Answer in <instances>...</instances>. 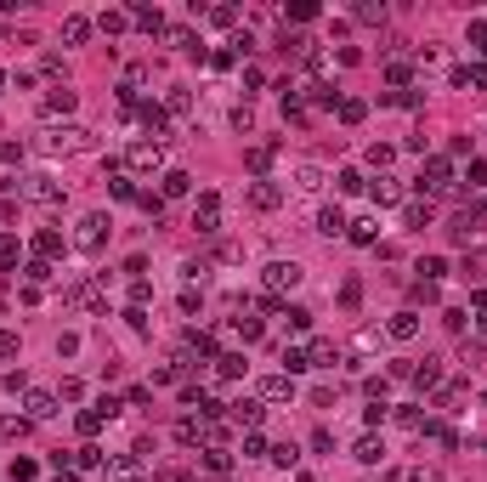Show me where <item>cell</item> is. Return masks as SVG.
I'll use <instances>...</instances> for the list:
<instances>
[{"mask_svg": "<svg viewBox=\"0 0 487 482\" xmlns=\"http://www.w3.org/2000/svg\"><path fill=\"white\" fill-rule=\"evenodd\" d=\"M357 17H363V23H385V6H374V0H369V6H357Z\"/></svg>", "mask_w": 487, "mask_h": 482, "instance_id": "cell-46", "label": "cell"}, {"mask_svg": "<svg viewBox=\"0 0 487 482\" xmlns=\"http://www.w3.org/2000/svg\"><path fill=\"white\" fill-rule=\"evenodd\" d=\"M23 431H29V420H17V414L0 420V437H23Z\"/></svg>", "mask_w": 487, "mask_h": 482, "instance_id": "cell-39", "label": "cell"}, {"mask_svg": "<svg viewBox=\"0 0 487 482\" xmlns=\"http://www.w3.org/2000/svg\"><path fill=\"white\" fill-rule=\"evenodd\" d=\"M187 188H193V176H187V170H164V176H159V193H164V199H182Z\"/></svg>", "mask_w": 487, "mask_h": 482, "instance_id": "cell-17", "label": "cell"}, {"mask_svg": "<svg viewBox=\"0 0 487 482\" xmlns=\"http://www.w3.org/2000/svg\"><path fill=\"white\" fill-rule=\"evenodd\" d=\"M193 233H199V239H215V233H221V199H215V193H204V199L193 204Z\"/></svg>", "mask_w": 487, "mask_h": 482, "instance_id": "cell-5", "label": "cell"}, {"mask_svg": "<svg viewBox=\"0 0 487 482\" xmlns=\"http://www.w3.org/2000/svg\"><path fill=\"white\" fill-rule=\"evenodd\" d=\"M369 199H374V204H396V199H403V182H396V176H380V182H369Z\"/></svg>", "mask_w": 487, "mask_h": 482, "instance_id": "cell-16", "label": "cell"}, {"mask_svg": "<svg viewBox=\"0 0 487 482\" xmlns=\"http://www.w3.org/2000/svg\"><path fill=\"white\" fill-rule=\"evenodd\" d=\"M12 482H34V465L29 460H12Z\"/></svg>", "mask_w": 487, "mask_h": 482, "instance_id": "cell-48", "label": "cell"}, {"mask_svg": "<svg viewBox=\"0 0 487 482\" xmlns=\"http://www.w3.org/2000/svg\"><path fill=\"white\" fill-rule=\"evenodd\" d=\"M448 182H454V170H448V159H431V165L419 170V188H425V193H448Z\"/></svg>", "mask_w": 487, "mask_h": 482, "instance_id": "cell-9", "label": "cell"}, {"mask_svg": "<svg viewBox=\"0 0 487 482\" xmlns=\"http://www.w3.org/2000/svg\"><path fill=\"white\" fill-rule=\"evenodd\" d=\"M300 278H306L300 261H267V273H261V289H267V295H284V289H295Z\"/></svg>", "mask_w": 487, "mask_h": 482, "instance_id": "cell-3", "label": "cell"}, {"mask_svg": "<svg viewBox=\"0 0 487 482\" xmlns=\"http://www.w3.org/2000/svg\"><path fill=\"white\" fill-rule=\"evenodd\" d=\"M414 380H419V391H431V386L442 380V369H436V358H425V369H414Z\"/></svg>", "mask_w": 487, "mask_h": 482, "instance_id": "cell-33", "label": "cell"}, {"mask_svg": "<svg viewBox=\"0 0 487 482\" xmlns=\"http://www.w3.org/2000/svg\"><path fill=\"white\" fill-rule=\"evenodd\" d=\"M17 188H23L29 204H57L63 199V182L52 176V170H29V176H17Z\"/></svg>", "mask_w": 487, "mask_h": 482, "instance_id": "cell-2", "label": "cell"}, {"mask_svg": "<svg viewBox=\"0 0 487 482\" xmlns=\"http://www.w3.org/2000/svg\"><path fill=\"white\" fill-rule=\"evenodd\" d=\"M0 358H17V335L12 329H0Z\"/></svg>", "mask_w": 487, "mask_h": 482, "instance_id": "cell-47", "label": "cell"}, {"mask_svg": "<svg viewBox=\"0 0 487 482\" xmlns=\"http://www.w3.org/2000/svg\"><path fill=\"white\" fill-rule=\"evenodd\" d=\"M176 437L193 449V443H210V425H204V420H182V425H176Z\"/></svg>", "mask_w": 487, "mask_h": 482, "instance_id": "cell-24", "label": "cell"}, {"mask_svg": "<svg viewBox=\"0 0 487 482\" xmlns=\"http://www.w3.org/2000/svg\"><path fill=\"white\" fill-rule=\"evenodd\" d=\"M130 17H137V29H148V34H159V29H164V12H159V6H137Z\"/></svg>", "mask_w": 487, "mask_h": 482, "instance_id": "cell-27", "label": "cell"}, {"mask_svg": "<svg viewBox=\"0 0 487 482\" xmlns=\"http://www.w3.org/2000/svg\"><path fill=\"white\" fill-rule=\"evenodd\" d=\"M306 358H312V369H329L340 352H334V340H312V352H306Z\"/></svg>", "mask_w": 487, "mask_h": 482, "instance_id": "cell-28", "label": "cell"}, {"mask_svg": "<svg viewBox=\"0 0 487 482\" xmlns=\"http://www.w3.org/2000/svg\"><path fill=\"white\" fill-rule=\"evenodd\" d=\"M272 165V148H249V170H267Z\"/></svg>", "mask_w": 487, "mask_h": 482, "instance_id": "cell-42", "label": "cell"}, {"mask_svg": "<svg viewBox=\"0 0 487 482\" xmlns=\"http://www.w3.org/2000/svg\"><path fill=\"white\" fill-rule=\"evenodd\" d=\"M0 386H12V380H0Z\"/></svg>", "mask_w": 487, "mask_h": 482, "instance_id": "cell-52", "label": "cell"}, {"mask_svg": "<svg viewBox=\"0 0 487 482\" xmlns=\"http://www.w3.org/2000/svg\"><path fill=\"white\" fill-rule=\"evenodd\" d=\"M34 148L40 153H85V148H91V130H85V125H74V119H46V125H40L34 130Z\"/></svg>", "mask_w": 487, "mask_h": 482, "instance_id": "cell-1", "label": "cell"}, {"mask_svg": "<svg viewBox=\"0 0 487 482\" xmlns=\"http://www.w3.org/2000/svg\"><path fill=\"white\" fill-rule=\"evenodd\" d=\"M419 273H425V284H436L442 273H448V261H442V255H425V261H419Z\"/></svg>", "mask_w": 487, "mask_h": 482, "instance_id": "cell-34", "label": "cell"}, {"mask_svg": "<svg viewBox=\"0 0 487 482\" xmlns=\"http://www.w3.org/2000/svg\"><path fill=\"white\" fill-rule=\"evenodd\" d=\"M261 414H267V409H261L255 398H238V403H233V420H238V425H261Z\"/></svg>", "mask_w": 487, "mask_h": 482, "instance_id": "cell-23", "label": "cell"}, {"mask_svg": "<svg viewBox=\"0 0 487 482\" xmlns=\"http://www.w3.org/2000/svg\"><path fill=\"white\" fill-rule=\"evenodd\" d=\"M476 329H481V335H487V312H481V318H476Z\"/></svg>", "mask_w": 487, "mask_h": 482, "instance_id": "cell-50", "label": "cell"}, {"mask_svg": "<svg viewBox=\"0 0 487 482\" xmlns=\"http://www.w3.org/2000/svg\"><path fill=\"white\" fill-rule=\"evenodd\" d=\"M215 375H227V380H238V375H244V358H238V352H221V358H215Z\"/></svg>", "mask_w": 487, "mask_h": 482, "instance_id": "cell-31", "label": "cell"}, {"mask_svg": "<svg viewBox=\"0 0 487 482\" xmlns=\"http://www.w3.org/2000/svg\"><path fill=\"white\" fill-rule=\"evenodd\" d=\"M346 227H351V222H346L340 204H323V210H318V233H323V239H340Z\"/></svg>", "mask_w": 487, "mask_h": 482, "instance_id": "cell-11", "label": "cell"}, {"mask_svg": "<svg viewBox=\"0 0 487 482\" xmlns=\"http://www.w3.org/2000/svg\"><path fill=\"white\" fill-rule=\"evenodd\" d=\"M351 454H357L363 465H380V454H385V443H380V437H357V449H351Z\"/></svg>", "mask_w": 487, "mask_h": 482, "instance_id": "cell-25", "label": "cell"}, {"mask_svg": "<svg viewBox=\"0 0 487 482\" xmlns=\"http://www.w3.org/2000/svg\"><path fill=\"white\" fill-rule=\"evenodd\" d=\"M74 465H102V449H91V443H85V449L74 454Z\"/></svg>", "mask_w": 487, "mask_h": 482, "instance_id": "cell-44", "label": "cell"}, {"mask_svg": "<svg viewBox=\"0 0 487 482\" xmlns=\"http://www.w3.org/2000/svg\"><path fill=\"white\" fill-rule=\"evenodd\" d=\"M272 460H278V465H284V471H289V465H295V460H300V454H295V443H278V449H272Z\"/></svg>", "mask_w": 487, "mask_h": 482, "instance_id": "cell-40", "label": "cell"}, {"mask_svg": "<svg viewBox=\"0 0 487 482\" xmlns=\"http://www.w3.org/2000/svg\"><path fill=\"white\" fill-rule=\"evenodd\" d=\"M23 409H29V420H52V414H57V398H52V391H40V386H34L29 398H23Z\"/></svg>", "mask_w": 487, "mask_h": 482, "instance_id": "cell-13", "label": "cell"}, {"mask_svg": "<svg viewBox=\"0 0 487 482\" xmlns=\"http://www.w3.org/2000/svg\"><path fill=\"white\" fill-rule=\"evenodd\" d=\"M12 261H17V239L0 233V267H12Z\"/></svg>", "mask_w": 487, "mask_h": 482, "instance_id": "cell-37", "label": "cell"}, {"mask_svg": "<svg viewBox=\"0 0 487 482\" xmlns=\"http://www.w3.org/2000/svg\"><path fill=\"white\" fill-rule=\"evenodd\" d=\"M17 142H0V188H12V170H17Z\"/></svg>", "mask_w": 487, "mask_h": 482, "instance_id": "cell-22", "label": "cell"}, {"mask_svg": "<svg viewBox=\"0 0 487 482\" xmlns=\"http://www.w3.org/2000/svg\"><path fill=\"white\" fill-rule=\"evenodd\" d=\"M102 482H148V471H142V460H108V471H102Z\"/></svg>", "mask_w": 487, "mask_h": 482, "instance_id": "cell-10", "label": "cell"}, {"mask_svg": "<svg viewBox=\"0 0 487 482\" xmlns=\"http://www.w3.org/2000/svg\"><path fill=\"white\" fill-rule=\"evenodd\" d=\"M465 188H487V165H481V159H470V170H465Z\"/></svg>", "mask_w": 487, "mask_h": 482, "instance_id": "cell-36", "label": "cell"}, {"mask_svg": "<svg viewBox=\"0 0 487 482\" xmlns=\"http://www.w3.org/2000/svg\"><path fill=\"white\" fill-rule=\"evenodd\" d=\"M289 188H295L300 199H318V193H323V165L300 159V165H295V176H289Z\"/></svg>", "mask_w": 487, "mask_h": 482, "instance_id": "cell-6", "label": "cell"}, {"mask_svg": "<svg viewBox=\"0 0 487 482\" xmlns=\"http://www.w3.org/2000/svg\"><path fill=\"white\" fill-rule=\"evenodd\" d=\"M391 159H396V148H391V142H374V148H369V165H374V170H385Z\"/></svg>", "mask_w": 487, "mask_h": 482, "instance_id": "cell-32", "label": "cell"}, {"mask_svg": "<svg viewBox=\"0 0 487 482\" xmlns=\"http://www.w3.org/2000/svg\"><path fill=\"white\" fill-rule=\"evenodd\" d=\"M278 204H284V188L278 182H267V176L249 182V210H278Z\"/></svg>", "mask_w": 487, "mask_h": 482, "instance_id": "cell-8", "label": "cell"}, {"mask_svg": "<svg viewBox=\"0 0 487 482\" xmlns=\"http://www.w3.org/2000/svg\"><path fill=\"white\" fill-rule=\"evenodd\" d=\"M102 239H108V216H102V210H91V216H79V227H74V250H85V255H97V250H102Z\"/></svg>", "mask_w": 487, "mask_h": 482, "instance_id": "cell-4", "label": "cell"}, {"mask_svg": "<svg viewBox=\"0 0 487 482\" xmlns=\"http://www.w3.org/2000/svg\"><path fill=\"white\" fill-rule=\"evenodd\" d=\"M346 239H351V244H374V239H380V227H374V216H357V222L346 227Z\"/></svg>", "mask_w": 487, "mask_h": 482, "instance_id": "cell-21", "label": "cell"}, {"mask_svg": "<svg viewBox=\"0 0 487 482\" xmlns=\"http://www.w3.org/2000/svg\"><path fill=\"white\" fill-rule=\"evenodd\" d=\"M284 363H289V375H300V369H312V358H306V352H284Z\"/></svg>", "mask_w": 487, "mask_h": 482, "instance_id": "cell-45", "label": "cell"}, {"mask_svg": "<svg viewBox=\"0 0 487 482\" xmlns=\"http://www.w3.org/2000/svg\"><path fill=\"white\" fill-rule=\"evenodd\" d=\"M85 34H91L85 17H68V23H63V40H68V46H85Z\"/></svg>", "mask_w": 487, "mask_h": 482, "instance_id": "cell-29", "label": "cell"}, {"mask_svg": "<svg viewBox=\"0 0 487 482\" xmlns=\"http://www.w3.org/2000/svg\"><path fill=\"white\" fill-rule=\"evenodd\" d=\"M408 482H442V471H431V465H414V471H408Z\"/></svg>", "mask_w": 487, "mask_h": 482, "instance_id": "cell-49", "label": "cell"}, {"mask_svg": "<svg viewBox=\"0 0 487 482\" xmlns=\"http://www.w3.org/2000/svg\"><path fill=\"white\" fill-rule=\"evenodd\" d=\"M68 301H74V306H85V312H102V306H108L97 284H74V289H68Z\"/></svg>", "mask_w": 487, "mask_h": 482, "instance_id": "cell-14", "label": "cell"}, {"mask_svg": "<svg viewBox=\"0 0 487 482\" xmlns=\"http://www.w3.org/2000/svg\"><path fill=\"white\" fill-rule=\"evenodd\" d=\"M385 335H391V340H414V335H419V312H396V318L385 324Z\"/></svg>", "mask_w": 487, "mask_h": 482, "instance_id": "cell-15", "label": "cell"}, {"mask_svg": "<svg viewBox=\"0 0 487 482\" xmlns=\"http://www.w3.org/2000/svg\"><path fill=\"white\" fill-rule=\"evenodd\" d=\"M142 125L153 130V142H159V137H170V114H164V108H153V103H142Z\"/></svg>", "mask_w": 487, "mask_h": 482, "instance_id": "cell-19", "label": "cell"}, {"mask_svg": "<svg viewBox=\"0 0 487 482\" xmlns=\"http://www.w3.org/2000/svg\"><path fill=\"white\" fill-rule=\"evenodd\" d=\"M227 465H233V460H227V449H204V471H215V476H221Z\"/></svg>", "mask_w": 487, "mask_h": 482, "instance_id": "cell-35", "label": "cell"}, {"mask_svg": "<svg viewBox=\"0 0 487 482\" xmlns=\"http://www.w3.org/2000/svg\"><path fill=\"white\" fill-rule=\"evenodd\" d=\"M57 482H74V471H57Z\"/></svg>", "mask_w": 487, "mask_h": 482, "instance_id": "cell-51", "label": "cell"}, {"mask_svg": "<svg viewBox=\"0 0 487 482\" xmlns=\"http://www.w3.org/2000/svg\"><path fill=\"white\" fill-rule=\"evenodd\" d=\"M403 222H408L414 233H419V227H431V199H425V204H408V210H403Z\"/></svg>", "mask_w": 487, "mask_h": 482, "instance_id": "cell-30", "label": "cell"}, {"mask_svg": "<svg viewBox=\"0 0 487 482\" xmlns=\"http://www.w3.org/2000/svg\"><path fill=\"white\" fill-rule=\"evenodd\" d=\"M454 239H459V244H476V239H481V216H459V222H454Z\"/></svg>", "mask_w": 487, "mask_h": 482, "instance_id": "cell-26", "label": "cell"}, {"mask_svg": "<svg viewBox=\"0 0 487 482\" xmlns=\"http://www.w3.org/2000/svg\"><path fill=\"white\" fill-rule=\"evenodd\" d=\"M74 91H68V85H52V91H46V114H74Z\"/></svg>", "mask_w": 487, "mask_h": 482, "instance_id": "cell-18", "label": "cell"}, {"mask_svg": "<svg viewBox=\"0 0 487 482\" xmlns=\"http://www.w3.org/2000/svg\"><path fill=\"white\" fill-rule=\"evenodd\" d=\"M34 244H40V255H57V250H63V239H57V233H40Z\"/></svg>", "mask_w": 487, "mask_h": 482, "instance_id": "cell-43", "label": "cell"}, {"mask_svg": "<svg viewBox=\"0 0 487 482\" xmlns=\"http://www.w3.org/2000/svg\"><path fill=\"white\" fill-rule=\"evenodd\" d=\"M261 398H267V403H289L295 398V380L289 375H267V380H261Z\"/></svg>", "mask_w": 487, "mask_h": 482, "instance_id": "cell-12", "label": "cell"}, {"mask_svg": "<svg viewBox=\"0 0 487 482\" xmlns=\"http://www.w3.org/2000/svg\"><path fill=\"white\" fill-rule=\"evenodd\" d=\"M125 159H130V170H137V176H153V170L164 165V153H159V142H137V148H130Z\"/></svg>", "mask_w": 487, "mask_h": 482, "instance_id": "cell-7", "label": "cell"}, {"mask_svg": "<svg viewBox=\"0 0 487 482\" xmlns=\"http://www.w3.org/2000/svg\"><path fill=\"white\" fill-rule=\"evenodd\" d=\"M125 23H130L125 12H102V34H125Z\"/></svg>", "mask_w": 487, "mask_h": 482, "instance_id": "cell-38", "label": "cell"}, {"mask_svg": "<svg viewBox=\"0 0 487 482\" xmlns=\"http://www.w3.org/2000/svg\"><path fill=\"white\" fill-rule=\"evenodd\" d=\"M363 114H369V108H363V103H340V119H346V125H357V119H363Z\"/></svg>", "mask_w": 487, "mask_h": 482, "instance_id": "cell-41", "label": "cell"}, {"mask_svg": "<svg viewBox=\"0 0 487 482\" xmlns=\"http://www.w3.org/2000/svg\"><path fill=\"white\" fill-rule=\"evenodd\" d=\"M164 114H193V91H187V85H170V97H164Z\"/></svg>", "mask_w": 487, "mask_h": 482, "instance_id": "cell-20", "label": "cell"}]
</instances>
